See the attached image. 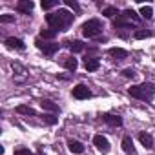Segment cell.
<instances>
[{"instance_id":"cell-1","label":"cell","mask_w":155,"mask_h":155,"mask_svg":"<svg viewBox=\"0 0 155 155\" xmlns=\"http://www.w3.org/2000/svg\"><path fill=\"white\" fill-rule=\"evenodd\" d=\"M73 13H69L68 9H58V11H55V13H49V15H46V22L51 26V29H55L57 33L58 31H64V29H68L71 24H73Z\"/></svg>"},{"instance_id":"cell-2","label":"cell","mask_w":155,"mask_h":155,"mask_svg":"<svg viewBox=\"0 0 155 155\" xmlns=\"http://www.w3.org/2000/svg\"><path fill=\"white\" fill-rule=\"evenodd\" d=\"M128 93L133 99H139V101H153V97H155V86L151 82H142L139 86H131L128 90Z\"/></svg>"},{"instance_id":"cell-3","label":"cell","mask_w":155,"mask_h":155,"mask_svg":"<svg viewBox=\"0 0 155 155\" xmlns=\"http://www.w3.org/2000/svg\"><path fill=\"white\" fill-rule=\"evenodd\" d=\"M137 24H139V17H137V13H135L133 9H124V11L113 20L115 29H120V28L130 29L131 26H137Z\"/></svg>"},{"instance_id":"cell-4","label":"cell","mask_w":155,"mask_h":155,"mask_svg":"<svg viewBox=\"0 0 155 155\" xmlns=\"http://www.w3.org/2000/svg\"><path fill=\"white\" fill-rule=\"evenodd\" d=\"M101 31H102V26H101V20H97V18H91V20L82 24V35L88 37V38L97 37Z\"/></svg>"},{"instance_id":"cell-5","label":"cell","mask_w":155,"mask_h":155,"mask_svg":"<svg viewBox=\"0 0 155 155\" xmlns=\"http://www.w3.org/2000/svg\"><path fill=\"white\" fill-rule=\"evenodd\" d=\"M35 44H37V48H38L46 57H53V55L60 49V44H57V42H42V38H37Z\"/></svg>"},{"instance_id":"cell-6","label":"cell","mask_w":155,"mask_h":155,"mask_svg":"<svg viewBox=\"0 0 155 155\" xmlns=\"http://www.w3.org/2000/svg\"><path fill=\"white\" fill-rule=\"evenodd\" d=\"M71 93H73L75 99H79V101H84V99H90V97H91V91L88 90L86 84H77Z\"/></svg>"},{"instance_id":"cell-7","label":"cell","mask_w":155,"mask_h":155,"mask_svg":"<svg viewBox=\"0 0 155 155\" xmlns=\"http://www.w3.org/2000/svg\"><path fill=\"white\" fill-rule=\"evenodd\" d=\"M93 144L97 146V150L101 151V153H108L110 151V140L106 139V137H102V135H95L93 137Z\"/></svg>"},{"instance_id":"cell-8","label":"cell","mask_w":155,"mask_h":155,"mask_svg":"<svg viewBox=\"0 0 155 155\" xmlns=\"http://www.w3.org/2000/svg\"><path fill=\"white\" fill-rule=\"evenodd\" d=\"M33 8H35V4L31 2V0H20V2L17 4V11L24 13V15H29L33 11Z\"/></svg>"},{"instance_id":"cell-9","label":"cell","mask_w":155,"mask_h":155,"mask_svg":"<svg viewBox=\"0 0 155 155\" xmlns=\"http://www.w3.org/2000/svg\"><path fill=\"white\" fill-rule=\"evenodd\" d=\"M102 120L108 124V126H113V128H117V126H122V119L119 117V115H111V113H104L102 115Z\"/></svg>"},{"instance_id":"cell-10","label":"cell","mask_w":155,"mask_h":155,"mask_svg":"<svg viewBox=\"0 0 155 155\" xmlns=\"http://www.w3.org/2000/svg\"><path fill=\"white\" fill-rule=\"evenodd\" d=\"M6 46L9 48V49H18V51H22L26 46H24V42L20 40V38H17V37H8L6 38Z\"/></svg>"},{"instance_id":"cell-11","label":"cell","mask_w":155,"mask_h":155,"mask_svg":"<svg viewBox=\"0 0 155 155\" xmlns=\"http://www.w3.org/2000/svg\"><path fill=\"white\" fill-rule=\"evenodd\" d=\"M68 148H69L71 153H77V155L84 153V144L79 142V140H75V139H69V140H68Z\"/></svg>"},{"instance_id":"cell-12","label":"cell","mask_w":155,"mask_h":155,"mask_svg":"<svg viewBox=\"0 0 155 155\" xmlns=\"http://www.w3.org/2000/svg\"><path fill=\"white\" fill-rule=\"evenodd\" d=\"M122 151L128 153V155H135V146H133V140H131L130 135H126L122 139Z\"/></svg>"},{"instance_id":"cell-13","label":"cell","mask_w":155,"mask_h":155,"mask_svg":"<svg viewBox=\"0 0 155 155\" xmlns=\"http://www.w3.org/2000/svg\"><path fill=\"white\" fill-rule=\"evenodd\" d=\"M84 68H86V71H97V69L101 68V62H99V58L86 57V58H84Z\"/></svg>"},{"instance_id":"cell-14","label":"cell","mask_w":155,"mask_h":155,"mask_svg":"<svg viewBox=\"0 0 155 155\" xmlns=\"http://www.w3.org/2000/svg\"><path fill=\"white\" fill-rule=\"evenodd\" d=\"M139 140H140V144H142L144 148H153V137H151L150 133L140 131V133H139Z\"/></svg>"},{"instance_id":"cell-15","label":"cell","mask_w":155,"mask_h":155,"mask_svg":"<svg viewBox=\"0 0 155 155\" xmlns=\"http://www.w3.org/2000/svg\"><path fill=\"white\" fill-rule=\"evenodd\" d=\"M108 53H110L113 58H117V60H122V58H126V57H128V51H126V49H122V48H111Z\"/></svg>"},{"instance_id":"cell-16","label":"cell","mask_w":155,"mask_h":155,"mask_svg":"<svg viewBox=\"0 0 155 155\" xmlns=\"http://www.w3.org/2000/svg\"><path fill=\"white\" fill-rule=\"evenodd\" d=\"M62 66H64L68 71H75L77 66H79V62H77V58H73V57H68V58L62 60Z\"/></svg>"},{"instance_id":"cell-17","label":"cell","mask_w":155,"mask_h":155,"mask_svg":"<svg viewBox=\"0 0 155 155\" xmlns=\"http://www.w3.org/2000/svg\"><path fill=\"white\" fill-rule=\"evenodd\" d=\"M66 44H68V48H69L73 53L84 51V42H81V40H73V42H66Z\"/></svg>"},{"instance_id":"cell-18","label":"cell","mask_w":155,"mask_h":155,"mask_svg":"<svg viewBox=\"0 0 155 155\" xmlns=\"http://www.w3.org/2000/svg\"><path fill=\"white\" fill-rule=\"evenodd\" d=\"M17 113H20V115H31V117H35V115H37V111H35L31 106H26V104L17 106Z\"/></svg>"},{"instance_id":"cell-19","label":"cell","mask_w":155,"mask_h":155,"mask_svg":"<svg viewBox=\"0 0 155 155\" xmlns=\"http://www.w3.org/2000/svg\"><path fill=\"white\" fill-rule=\"evenodd\" d=\"M40 106H42V110H48V111H58V106L55 102L48 101V99H42L40 101Z\"/></svg>"},{"instance_id":"cell-20","label":"cell","mask_w":155,"mask_h":155,"mask_svg":"<svg viewBox=\"0 0 155 155\" xmlns=\"http://www.w3.org/2000/svg\"><path fill=\"white\" fill-rule=\"evenodd\" d=\"M102 15H104V17H108V18H113V17H119L120 13H119V9H117V8L110 6V8H106V9L102 11Z\"/></svg>"},{"instance_id":"cell-21","label":"cell","mask_w":155,"mask_h":155,"mask_svg":"<svg viewBox=\"0 0 155 155\" xmlns=\"http://www.w3.org/2000/svg\"><path fill=\"white\" fill-rule=\"evenodd\" d=\"M55 35H57L55 29H40V38H44V40H51V38H55Z\"/></svg>"},{"instance_id":"cell-22","label":"cell","mask_w":155,"mask_h":155,"mask_svg":"<svg viewBox=\"0 0 155 155\" xmlns=\"http://www.w3.org/2000/svg\"><path fill=\"white\" fill-rule=\"evenodd\" d=\"M140 15H142V18H151L153 17V9H151V6H142L140 8Z\"/></svg>"},{"instance_id":"cell-23","label":"cell","mask_w":155,"mask_h":155,"mask_svg":"<svg viewBox=\"0 0 155 155\" xmlns=\"http://www.w3.org/2000/svg\"><path fill=\"white\" fill-rule=\"evenodd\" d=\"M153 33L151 31H146V29H137L135 33H133V37L137 38V40H140V38H148V37H151Z\"/></svg>"},{"instance_id":"cell-24","label":"cell","mask_w":155,"mask_h":155,"mask_svg":"<svg viewBox=\"0 0 155 155\" xmlns=\"http://www.w3.org/2000/svg\"><path fill=\"white\" fill-rule=\"evenodd\" d=\"M42 120H44L46 124H49V126H53V124L58 122V119H57L55 115H49V113H44V115H42Z\"/></svg>"},{"instance_id":"cell-25","label":"cell","mask_w":155,"mask_h":155,"mask_svg":"<svg viewBox=\"0 0 155 155\" xmlns=\"http://www.w3.org/2000/svg\"><path fill=\"white\" fill-rule=\"evenodd\" d=\"M42 9H51V8H55V6H58V0H46V2H44V0H42Z\"/></svg>"},{"instance_id":"cell-26","label":"cell","mask_w":155,"mask_h":155,"mask_svg":"<svg viewBox=\"0 0 155 155\" xmlns=\"http://www.w3.org/2000/svg\"><path fill=\"white\" fill-rule=\"evenodd\" d=\"M64 4H66L68 8H71L73 11H77V13H79V11H81V6H79V4H77V2H75V0H64Z\"/></svg>"},{"instance_id":"cell-27","label":"cell","mask_w":155,"mask_h":155,"mask_svg":"<svg viewBox=\"0 0 155 155\" xmlns=\"http://www.w3.org/2000/svg\"><path fill=\"white\" fill-rule=\"evenodd\" d=\"M0 22H2V24H11V22H15V17H11V15H0Z\"/></svg>"},{"instance_id":"cell-28","label":"cell","mask_w":155,"mask_h":155,"mask_svg":"<svg viewBox=\"0 0 155 155\" xmlns=\"http://www.w3.org/2000/svg\"><path fill=\"white\" fill-rule=\"evenodd\" d=\"M122 75L126 77V79H133V77H135V71H133L131 68H126V69H122Z\"/></svg>"},{"instance_id":"cell-29","label":"cell","mask_w":155,"mask_h":155,"mask_svg":"<svg viewBox=\"0 0 155 155\" xmlns=\"http://www.w3.org/2000/svg\"><path fill=\"white\" fill-rule=\"evenodd\" d=\"M15 155H33V151H29L28 148H18L15 150Z\"/></svg>"}]
</instances>
